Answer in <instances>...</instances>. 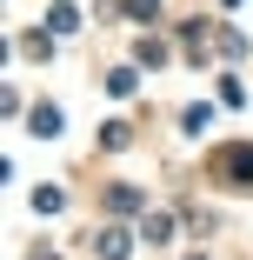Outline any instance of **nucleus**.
<instances>
[{"instance_id":"nucleus-1","label":"nucleus","mask_w":253,"mask_h":260,"mask_svg":"<svg viewBox=\"0 0 253 260\" xmlns=\"http://www.w3.org/2000/svg\"><path fill=\"white\" fill-rule=\"evenodd\" d=\"M100 260H127V234H120V227L100 234Z\"/></svg>"},{"instance_id":"nucleus-2","label":"nucleus","mask_w":253,"mask_h":260,"mask_svg":"<svg viewBox=\"0 0 253 260\" xmlns=\"http://www.w3.org/2000/svg\"><path fill=\"white\" fill-rule=\"evenodd\" d=\"M33 134H60V107H33Z\"/></svg>"},{"instance_id":"nucleus-3","label":"nucleus","mask_w":253,"mask_h":260,"mask_svg":"<svg viewBox=\"0 0 253 260\" xmlns=\"http://www.w3.org/2000/svg\"><path fill=\"white\" fill-rule=\"evenodd\" d=\"M233 180H253V153H227V160H220Z\"/></svg>"},{"instance_id":"nucleus-4","label":"nucleus","mask_w":253,"mask_h":260,"mask_svg":"<svg viewBox=\"0 0 253 260\" xmlns=\"http://www.w3.org/2000/svg\"><path fill=\"white\" fill-rule=\"evenodd\" d=\"M107 207H114V214H133L140 193H133V187H114V193H107Z\"/></svg>"},{"instance_id":"nucleus-5","label":"nucleus","mask_w":253,"mask_h":260,"mask_svg":"<svg viewBox=\"0 0 253 260\" xmlns=\"http://www.w3.org/2000/svg\"><path fill=\"white\" fill-rule=\"evenodd\" d=\"M33 207H40V214H60L67 200H60V187H40V193H33Z\"/></svg>"},{"instance_id":"nucleus-6","label":"nucleus","mask_w":253,"mask_h":260,"mask_svg":"<svg viewBox=\"0 0 253 260\" xmlns=\"http://www.w3.org/2000/svg\"><path fill=\"white\" fill-rule=\"evenodd\" d=\"M47 20H54V34H74V27H80V14H74V7H54Z\"/></svg>"},{"instance_id":"nucleus-7","label":"nucleus","mask_w":253,"mask_h":260,"mask_svg":"<svg viewBox=\"0 0 253 260\" xmlns=\"http://www.w3.org/2000/svg\"><path fill=\"white\" fill-rule=\"evenodd\" d=\"M127 14H133V20H147V14H160V0H127Z\"/></svg>"},{"instance_id":"nucleus-8","label":"nucleus","mask_w":253,"mask_h":260,"mask_svg":"<svg viewBox=\"0 0 253 260\" xmlns=\"http://www.w3.org/2000/svg\"><path fill=\"white\" fill-rule=\"evenodd\" d=\"M187 260H207V253H187Z\"/></svg>"},{"instance_id":"nucleus-9","label":"nucleus","mask_w":253,"mask_h":260,"mask_svg":"<svg viewBox=\"0 0 253 260\" xmlns=\"http://www.w3.org/2000/svg\"><path fill=\"white\" fill-rule=\"evenodd\" d=\"M227 7H240V0H227Z\"/></svg>"}]
</instances>
